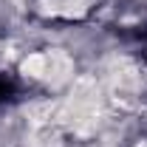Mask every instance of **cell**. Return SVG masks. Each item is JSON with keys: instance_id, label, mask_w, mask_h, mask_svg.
Wrapping results in <instances>:
<instances>
[{"instance_id": "1", "label": "cell", "mask_w": 147, "mask_h": 147, "mask_svg": "<svg viewBox=\"0 0 147 147\" xmlns=\"http://www.w3.org/2000/svg\"><path fill=\"white\" fill-rule=\"evenodd\" d=\"M96 6L99 0H31V9L45 20H82Z\"/></svg>"}, {"instance_id": "2", "label": "cell", "mask_w": 147, "mask_h": 147, "mask_svg": "<svg viewBox=\"0 0 147 147\" xmlns=\"http://www.w3.org/2000/svg\"><path fill=\"white\" fill-rule=\"evenodd\" d=\"M9 93H11V85H9L6 79H0V102H3V99H9Z\"/></svg>"}]
</instances>
